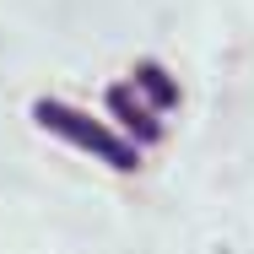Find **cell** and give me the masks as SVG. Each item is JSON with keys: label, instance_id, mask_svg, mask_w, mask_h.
<instances>
[{"label": "cell", "instance_id": "obj_1", "mask_svg": "<svg viewBox=\"0 0 254 254\" xmlns=\"http://www.w3.org/2000/svg\"><path fill=\"white\" fill-rule=\"evenodd\" d=\"M33 125L49 130L54 141L76 146V152L98 157L103 168H114V173H135L141 168V146L119 125H103L98 114H87V108H76V103H65V98H38L33 103Z\"/></svg>", "mask_w": 254, "mask_h": 254}, {"label": "cell", "instance_id": "obj_2", "mask_svg": "<svg viewBox=\"0 0 254 254\" xmlns=\"http://www.w3.org/2000/svg\"><path fill=\"white\" fill-rule=\"evenodd\" d=\"M103 108H108V119H114V125H119V130H125L135 146H141V152L162 141V114H157L152 103H146V92H141L130 76H125V81H108V87H103Z\"/></svg>", "mask_w": 254, "mask_h": 254}, {"label": "cell", "instance_id": "obj_3", "mask_svg": "<svg viewBox=\"0 0 254 254\" xmlns=\"http://www.w3.org/2000/svg\"><path fill=\"white\" fill-rule=\"evenodd\" d=\"M130 81L146 92V103H152L157 114H173V108L184 103L179 81H173V70H168V65H157V60H135V65H130Z\"/></svg>", "mask_w": 254, "mask_h": 254}]
</instances>
